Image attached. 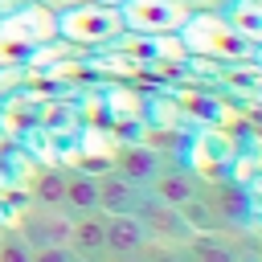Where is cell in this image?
Masks as SVG:
<instances>
[{"instance_id": "8992f818", "label": "cell", "mask_w": 262, "mask_h": 262, "mask_svg": "<svg viewBox=\"0 0 262 262\" xmlns=\"http://www.w3.org/2000/svg\"><path fill=\"white\" fill-rule=\"evenodd\" d=\"M135 217L143 221V229H147V237H151V242L184 246V242L192 237V229L180 221V213H176V209H168V205H160L156 196H143V201H139V209H135Z\"/></svg>"}, {"instance_id": "ba28073f", "label": "cell", "mask_w": 262, "mask_h": 262, "mask_svg": "<svg viewBox=\"0 0 262 262\" xmlns=\"http://www.w3.org/2000/svg\"><path fill=\"white\" fill-rule=\"evenodd\" d=\"M201 192V180L188 172V168H160L156 172V180L147 184V196H156L160 205H168V209H180L188 196H196Z\"/></svg>"}, {"instance_id": "277c9868", "label": "cell", "mask_w": 262, "mask_h": 262, "mask_svg": "<svg viewBox=\"0 0 262 262\" xmlns=\"http://www.w3.org/2000/svg\"><path fill=\"white\" fill-rule=\"evenodd\" d=\"M123 29L127 33H143V37H164L176 33L188 20V8H180L176 0H123Z\"/></svg>"}, {"instance_id": "2e32d148", "label": "cell", "mask_w": 262, "mask_h": 262, "mask_svg": "<svg viewBox=\"0 0 262 262\" xmlns=\"http://www.w3.org/2000/svg\"><path fill=\"white\" fill-rule=\"evenodd\" d=\"M0 262H33V250L25 246L20 233H12V237L0 242Z\"/></svg>"}, {"instance_id": "7c38bea8", "label": "cell", "mask_w": 262, "mask_h": 262, "mask_svg": "<svg viewBox=\"0 0 262 262\" xmlns=\"http://www.w3.org/2000/svg\"><path fill=\"white\" fill-rule=\"evenodd\" d=\"M61 209H66L70 217H82V213H98V176H90V172H66Z\"/></svg>"}, {"instance_id": "44dd1931", "label": "cell", "mask_w": 262, "mask_h": 262, "mask_svg": "<svg viewBox=\"0 0 262 262\" xmlns=\"http://www.w3.org/2000/svg\"><path fill=\"white\" fill-rule=\"evenodd\" d=\"M250 61H254V70H258V74H262V45H258V49H254V57H250Z\"/></svg>"}, {"instance_id": "4fadbf2b", "label": "cell", "mask_w": 262, "mask_h": 262, "mask_svg": "<svg viewBox=\"0 0 262 262\" xmlns=\"http://www.w3.org/2000/svg\"><path fill=\"white\" fill-rule=\"evenodd\" d=\"M221 16L233 25V33L242 41H250L254 49L262 45V0H229L221 8Z\"/></svg>"}, {"instance_id": "5bb4252c", "label": "cell", "mask_w": 262, "mask_h": 262, "mask_svg": "<svg viewBox=\"0 0 262 262\" xmlns=\"http://www.w3.org/2000/svg\"><path fill=\"white\" fill-rule=\"evenodd\" d=\"M61 192H66V172L61 168H45L33 180V205L37 209H61Z\"/></svg>"}, {"instance_id": "ac0fdd59", "label": "cell", "mask_w": 262, "mask_h": 262, "mask_svg": "<svg viewBox=\"0 0 262 262\" xmlns=\"http://www.w3.org/2000/svg\"><path fill=\"white\" fill-rule=\"evenodd\" d=\"M180 8H188V12H221L229 0H176Z\"/></svg>"}, {"instance_id": "9c48e42d", "label": "cell", "mask_w": 262, "mask_h": 262, "mask_svg": "<svg viewBox=\"0 0 262 262\" xmlns=\"http://www.w3.org/2000/svg\"><path fill=\"white\" fill-rule=\"evenodd\" d=\"M160 168H164V160H160V151L147 147V143H127V147L115 156V172L127 176V180L139 184V188H147V184L156 180Z\"/></svg>"}, {"instance_id": "6da1fadb", "label": "cell", "mask_w": 262, "mask_h": 262, "mask_svg": "<svg viewBox=\"0 0 262 262\" xmlns=\"http://www.w3.org/2000/svg\"><path fill=\"white\" fill-rule=\"evenodd\" d=\"M57 37V16L41 0H0V66H25Z\"/></svg>"}, {"instance_id": "ffe728a7", "label": "cell", "mask_w": 262, "mask_h": 262, "mask_svg": "<svg viewBox=\"0 0 262 262\" xmlns=\"http://www.w3.org/2000/svg\"><path fill=\"white\" fill-rule=\"evenodd\" d=\"M106 262H143V254H106Z\"/></svg>"}, {"instance_id": "7a4b0ae2", "label": "cell", "mask_w": 262, "mask_h": 262, "mask_svg": "<svg viewBox=\"0 0 262 262\" xmlns=\"http://www.w3.org/2000/svg\"><path fill=\"white\" fill-rule=\"evenodd\" d=\"M184 53L192 61H229V66H242L254 57V45L242 41L233 33V25L221 16V12H188V20L176 29Z\"/></svg>"}, {"instance_id": "30bf717a", "label": "cell", "mask_w": 262, "mask_h": 262, "mask_svg": "<svg viewBox=\"0 0 262 262\" xmlns=\"http://www.w3.org/2000/svg\"><path fill=\"white\" fill-rule=\"evenodd\" d=\"M143 196H147V188L131 184V180L119 176V172L98 176V213H135Z\"/></svg>"}, {"instance_id": "7402d4cb", "label": "cell", "mask_w": 262, "mask_h": 262, "mask_svg": "<svg viewBox=\"0 0 262 262\" xmlns=\"http://www.w3.org/2000/svg\"><path fill=\"white\" fill-rule=\"evenodd\" d=\"M237 262H254V258H242V254H237Z\"/></svg>"}, {"instance_id": "8fae6325", "label": "cell", "mask_w": 262, "mask_h": 262, "mask_svg": "<svg viewBox=\"0 0 262 262\" xmlns=\"http://www.w3.org/2000/svg\"><path fill=\"white\" fill-rule=\"evenodd\" d=\"M147 246V229L135 213H106V254H139Z\"/></svg>"}, {"instance_id": "d6986e66", "label": "cell", "mask_w": 262, "mask_h": 262, "mask_svg": "<svg viewBox=\"0 0 262 262\" xmlns=\"http://www.w3.org/2000/svg\"><path fill=\"white\" fill-rule=\"evenodd\" d=\"M41 4L57 12V8H74V4H123V0H41Z\"/></svg>"}, {"instance_id": "9a60e30c", "label": "cell", "mask_w": 262, "mask_h": 262, "mask_svg": "<svg viewBox=\"0 0 262 262\" xmlns=\"http://www.w3.org/2000/svg\"><path fill=\"white\" fill-rule=\"evenodd\" d=\"M176 213H180V221H184L192 233H196V229H221V221H217V213H213V205H209V196H205V192L188 196Z\"/></svg>"}, {"instance_id": "3957f363", "label": "cell", "mask_w": 262, "mask_h": 262, "mask_svg": "<svg viewBox=\"0 0 262 262\" xmlns=\"http://www.w3.org/2000/svg\"><path fill=\"white\" fill-rule=\"evenodd\" d=\"M53 16H57V37L82 53H98L127 33L119 4H74V8H57Z\"/></svg>"}, {"instance_id": "5b68a950", "label": "cell", "mask_w": 262, "mask_h": 262, "mask_svg": "<svg viewBox=\"0 0 262 262\" xmlns=\"http://www.w3.org/2000/svg\"><path fill=\"white\" fill-rule=\"evenodd\" d=\"M70 213L66 209H29L25 213V221H20V237H25V246L29 250H45V246H66V237H70Z\"/></svg>"}, {"instance_id": "e0dca14e", "label": "cell", "mask_w": 262, "mask_h": 262, "mask_svg": "<svg viewBox=\"0 0 262 262\" xmlns=\"http://www.w3.org/2000/svg\"><path fill=\"white\" fill-rule=\"evenodd\" d=\"M33 262H82L70 246H45V250H33Z\"/></svg>"}, {"instance_id": "52a82bcc", "label": "cell", "mask_w": 262, "mask_h": 262, "mask_svg": "<svg viewBox=\"0 0 262 262\" xmlns=\"http://www.w3.org/2000/svg\"><path fill=\"white\" fill-rule=\"evenodd\" d=\"M66 246L82 262H106V213H82V217H74Z\"/></svg>"}]
</instances>
